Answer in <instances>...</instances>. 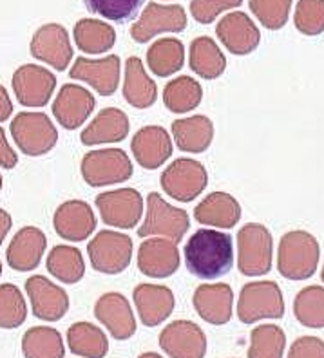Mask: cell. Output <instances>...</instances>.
Listing matches in <instances>:
<instances>
[{
  "instance_id": "6da1fadb",
  "label": "cell",
  "mask_w": 324,
  "mask_h": 358,
  "mask_svg": "<svg viewBox=\"0 0 324 358\" xmlns=\"http://www.w3.org/2000/svg\"><path fill=\"white\" fill-rule=\"evenodd\" d=\"M185 264L194 277L214 280L227 275L234 266L232 236L223 231L202 228L185 245Z\"/></svg>"
},
{
  "instance_id": "7a4b0ae2",
  "label": "cell",
  "mask_w": 324,
  "mask_h": 358,
  "mask_svg": "<svg viewBox=\"0 0 324 358\" xmlns=\"http://www.w3.org/2000/svg\"><path fill=\"white\" fill-rule=\"evenodd\" d=\"M321 259L317 239L304 230H292L281 237L277 248V271L288 280L314 277Z\"/></svg>"
},
{
  "instance_id": "3957f363",
  "label": "cell",
  "mask_w": 324,
  "mask_h": 358,
  "mask_svg": "<svg viewBox=\"0 0 324 358\" xmlns=\"http://www.w3.org/2000/svg\"><path fill=\"white\" fill-rule=\"evenodd\" d=\"M285 299L279 284L274 280H254L245 284L237 299V319L243 324H255L265 319H283Z\"/></svg>"
},
{
  "instance_id": "277c9868",
  "label": "cell",
  "mask_w": 324,
  "mask_h": 358,
  "mask_svg": "<svg viewBox=\"0 0 324 358\" xmlns=\"http://www.w3.org/2000/svg\"><path fill=\"white\" fill-rule=\"evenodd\" d=\"M274 239L265 224L248 223L237 231V268L245 277L267 275L272 270Z\"/></svg>"
},
{
  "instance_id": "5b68a950",
  "label": "cell",
  "mask_w": 324,
  "mask_h": 358,
  "mask_svg": "<svg viewBox=\"0 0 324 358\" xmlns=\"http://www.w3.org/2000/svg\"><path fill=\"white\" fill-rule=\"evenodd\" d=\"M9 131L20 152L31 157L44 156L55 149L58 141L57 127L44 113H18L9 125Z\"/></svg>"
},
{
  "instance_id": "8992f818",
  "label": "cell",
  "mask_w": 324,
  "mask_h": 358,
  "mask_svg": "<svg viewBox=\"0 0 324 358\" xmlns=\"http://www.w3.org/2000/svg\"><path fill=\"white\" fill-rule=\"evenodd\" d=\"M83 181L92 188L118 185L132 178V163L122 149L91 150L82 157L80 165Z\"/></svg>"
},
{
  "instance_id": "52a82bcc",
  "label": "cell",
  "mask_w": 324,
  "mask_h": 358,
  "mask_svg": "<svg viewBox=\"0 0 324 358\" xmlns=\"http://www.w3.org/2000/svg\"><path fill=\"white\" fill-rule=\"evenodd\" d=\"M190 228V217L183 208H176L167 203L160 194L150 192L147 197V215L138 237L162 236L174 243H180Z\"/></svg>"
},
{
  "instance_id": "ba28073f",
  "label": "cell",
  "mask_w": 324,
  "mask_h": 358,
  "mask_svg": "<svg viewBox=\"0 0 324 358\" xmlns=\"http://www.w3.org/2000/svg\"><path fill=\"white\" fill-rule=\"evenodd\" d=\"M87 255L97 271L118 275L131 264L132 239L120 231L101 230L87 245Z\"/></svg>"
},
{
  "instance_id": "9c48e42d",
  "label": "cell",
  "mask_w": 324,
  "mask_h": 358,
  "mask_svg": "<svg viewBox=\"0 0 324 358\" xmlns=\"http://www.w3.org/2000/svg\"><path fill=\"white\" fill-rule=\"evenodd\" d=\"M160 183L169 197L180 203H190L203 194L209 185V174L205 166L196 159L180 157L167 166Z\"/></svg>"
},
{
  "instance_id": "30bf717a",
  "label": "cell",
  "mask_w": 324,
  "mask_h": 358,
  "mask_svg": "<svg viewBox=\"0 0 324 358\" xmlns=\"http://www.w3.org/2000/svg\"><path fill=\"white\" fill-rule=\"evenodd\" d=\"M97 208L101 221L109 227L131 230L140 223L143 214V197L134 188H120L111 192L98 194Z\"/></svg>"
},
{
  "instance_id": "8fae6325",
  "label": "cell",
  "mask_w": 324,
  "mask_h": 358,
  "mask_svg": "<svg viewBox=\"0 0 324 358\" xmlns=\"http://www.w3.org/2000/svg\"><path fill=\"white\" fill-rule=\"evenodd\" d=\"M187 27V13L181 6H163L150 2L140 18L132 24L131 38L136 44H147L162 33H181Z\"/></svg>"
},
{
  "instance_id": "7c38bea8",
  "label": "cell",
  "mask_w": 324,
  "mask_h": 358,
  "mask_svg": "<svg viewBox=\"0 0 324 358\" xmlns=\"http://www.w3.org/2000/svg\"><path fill=\"white\" fill-rule=\"evenodd\" d=\"M11 85L22 107H45L57 89V76L45 67L26 64L15 71Z\"/></svg>"
},
{
  "instance_id": "4fadbf2b",
  "label": "cell",
  "mask_w": 324,
  "mask_h": 358,
  "mask_svg": "<svg viewBox=\"0 0 324 358\" xmlns=\"http://www.w3.org/2000/svg\"><path fill=\"white\" fill-rule=\"evenodd\" d=\"M160 348L171 358H205L206 335L192 320H174L160 333Z\"/></svg>"
},
{
  "instance_id": "5bb4252c",
  "label": "cell",
  "mask_w": 324,
  "mask_h": 358,
  "mask_svg": "<svg viewBox=\"0 0 324 358\" xmlns=\"http://www.w3.org/2000/svg\"><path fill=\"white\" fill-rule=\"evenodd\" d=\"M31 57L49 64L57 71H66L73 60L69 33L60 24H45L35 31L29 44Z\"/></svg>"
},
{
  "instance_id": "9a60e30c",
  "label": "cell",
  "mask_w": 324,
  "mask_h": 358,
  "mask_svg": "<svg viewBox=\"0 0 324 358\" xmlns=\"http://www.w3.org/2000/svg\"><path fill=\"white\" fill-rule=\"evenodd\" d=\"M26 293L29 297L31 310L38 320L58 322L69 310V297L53 280L44 275H33L26 280Z\"/></svg>"
},
{
  "instance_id": "2e32d148",
  "label": "cell",
  "mask_w": 324,
  "mask_h": 358,
  "mask_svg": "<svg viewBox=\"0 0 324 358\" xmlns=\"http://www.w3.org/2000/svg\"><path fill=\"white\" fill-rule=\"evenodd\" d=\"M120 71L122 64L116 55H109L100 60L80 57L71 67L69 76L91 85L101 96H113L120 85Z\"/></svg>"
},
{
  "instance_id": "e0dca14e",
  "label": "cell",
  "mask_w": 324,
  "mask_h": 358,
  "mask_svg": "<svg viewBox=\"0 0 324 358\" xmlns=\"http://www.w3.org/2000/svg\"><path fill=\"white\" fill-rule=\"evenodd\" d=\"M180 268L178 243L165 237L145 239L138 250V270L150 279H165Z\"/></svg>"
},
{
  "instance_id": "ac0fdd59",
  "label": "cell",
  "mask_w": 324,
  "mask_h": 358,
  "mask_svg": "<svg viewBox=\"0 0 324 358\" xmlns=\"http://www.w3.org/2000/svg\"><path fill=\"white\" fill-rule=\"evenodd\" d=\"M219 42L237 57L254 52L261 44V33L254 20L243 11L225 15L216 26Z\"/></svg>"
},
{
  "instance_id": "d6986e66",
  "label": "cell",
  "mask_w": 324,
  "mask_h": 358,
  "mask_svg": "<svg viewBox=\"0 0 324 358\" xmlns=\"http://www.w3.org/2000/svg\"><path fill=\"white\" fill-rule=\"evenodd\" d=\"M94 96L87 89L76 83L62 85L57 100L53 101V116L66 131H76L87 122L94 110Z\"/></svg>"
},
{
  "instance_id": "ffe728a7",
  "label": "cell",
  "mask_w": 324,
  "mask_h": 358,
  "mask_svg": "<svg viewBox=\"0 0 324 358\" xmlns=\"http://www.w3.org/2000/svg\"><path fill=\"white\" fill-rule=\"evenodd\" d=\"M132 301L141 324L147 328H156L165 322L176 306L174 293L163 284H138L132 292Z\"/></svg>"
},
{
  "instance_id": "44dd1931",
  "label": "cell",
  "mask_w": 324,
  "mask_h": 358,
  "mask_svg": "<svg viewBox=\"0 0 324 358\" xmlns=\"http://www.w3.org/2000/svg\"><path fill=\"white\" fill-rule=\"evenodd\" d=\"M55 231L62 239L80 243L92 236L97 230V215L91 205L82 199H71L62 203L53 215Z\"/></svg>"
},
{
  "instance_id": "7402d4cb",
  "label": "cell",
  "mask_w": 324,
  "mask_h": 358,
  "mask_svg": "<svg viewBox=\"0 0 324 358\" xmlns=\"http://www.w3.org/2000/svg\"><path fill=\"white\" fill-rule=\"evenodd\" d=\"M94 317L116 341H129L136 333L134 311L122 293L101 295L94 304Z\"/></svg>"
},
{
  "instance_id": "603a6c76",
  "label": "cell",
  "mask_w": 324,
  "mask_h": 358,
  "mask_svg": "<svg viewBox=\"0 0 324 358\" xmlns=\"http://www.w3.org/2000/svg\"><path fill=\"white\" fill-rule=\"evenodd\" d=\"M192 304L196 313L212 326H225L234 313V292L225 282L202 284L194 292Z\"/></svg>"
},
{
  "instance_id": "cb8c5ba5",
  "label": "cell",
  "mask_w": 324,
  "mask_h": 358,
  "mask_svg": "<svg viewBox=\"0 0 324 358\" xmlns=\"http://www.w3.org/2000/svg\"><path fill=\"white\" fill-rule=\"evenodd\" d=\"M131 150L138 165L156 171L172 156L171 136L160 125H147L132 136Z\"/></svg>"
},
{
  "instance_id": "d4e9b609",
  "label": "cell",
  "mask_w": 324,
  "mask_h": 358,
  "mask_svg": "<svg viewBox=\"0 0 324 358\" xmlns=\"http://www.w3.org/2000/svg\"><path fill=\"white\" fill-rule=\"evenodd\" d=\"M48 248V237L40 228L24 227L6 250V261L15 271H31L40 264Z\"/></svg>"
},
{
  "instance_id": "484cf974",
  "label": "cell",
  "mask_w": 324,
  "mask_h": 358,
  "mask_svg": "<svg viewBox=\"0 0 324 358\" xmlns=\"http://www.w3.org/2000/svg\"><path fill=\"white\" fill-rule=\"evenodd\" d=\"M131 123L129 116L122 109L107 107L97 114V118L89 123L80 134V141L87 147L101 143H118L129 136Z\"/></svg>"
},
{
  "instance_id": "4316f807",
  "label": "cell",
  "mask_w": 324,
  "mask_h": 358,
  "mask_svg": "<svg viewBox=\"0 0 324 358\" xmlns=\"http://www.w3.org/2000/svg\"><path fill=\"white\" fill-rule=\"evenodd\" d=\"M194 219L206 227L230 230L241 219V205L230 194L212 192L194 208Z\"/></svg>"
},
{
  "instance_id": "83f0119b",
  "label": "cell",
  "mask_w": 324,
  "mask_h": 358,
  "mask_svg": "<svg viewBox=\"0 0 324 358\" xmlns=\"http://www.w3.org/2000/svg\"><path fill=\"white\" fill-rule=\"evenodd\" d=\"M123 98L134 109H149L158 100V85L145 73V67L138 57L125 62Z\"/></svg>"
},
{
  "instance_id": "f1b7e54d",
  "label": "cell",
  "mask_w": 324,
  "mask_h": 358,
  "mask_svg": "<svg viewBox=\"0 0 324 358\" xmlns=\"http://www.w3.org/2000/svg\"><path fill=\"white\" fill-rule=\"evenodd\" d=\"M171 129L178 149L183 150V152H205L212 145V140H214V123L203 114L176 120V122H172Z\"/></svg>"
},
{
  "instance_id": "f546056e",
  "label": "cell",
  "mask_w": 324,
  "mask_h": 358,
  "mask_svg": "<svg viewBox=\"0 0 324 358\" xmlns=\"http://www.w3.org/2000/svg\"><path fill=\"white\" fill-rule=\"evenodd\" d=\"M190 69L205 80H216L227 69V58L211 36H197L190 44Z\"/></svg>"
},
{
  "instance_id": "4dcf8cb0",
  "label": "cell",
  "mask_w": 324,
  "mask_h": 358,
  "mask_svg": "<svg viewBox=\"0 0 324 358\" xmlns=\"http://www.w3.org/2000/svg\"><path fill=\"white\" fill-rule=\"evenodd\" d=\"M185 64L183 42L174 36L156 40L147 51V66L160 78L176 75Z\"/></svg>"
},
{
  "instance_id": "1f68e13d",
  "label": "cell",
  "mask_w": 324,
  "mask_h": 358,
  "mask_svg": "<svg viewBox=\"0 0 324 358\" xmlns=\"http://www.w3.org/2000/svg\"><path fill=\"white\" fill-rule=\"evenodd\" d=\"M71 353L82 358H104L109 351V341L104 329L91 322H76L67 329Z\"/></svg>"
},
{
  "instance_id": "d6a6232c",
  "label": "cell",
  "mask_w": 324,
  "mask_h": 358,
  "mask_svg": "<svg viewBox=\"0 0 324 358\" xmlns=\"http://www.w3.org/2000/svg\"><path fill=\"white\" fill-rule=\"evenodd\" d=\"M75 42L80 51L89 55H101L114 48L116 44V31L113 26L94 18H82L75 26Z\"/></svg>"
},
{
  "instance_id": "836d02e7",
  "label": "cell",
  "mask_w": 324,
  "mask_h": 358,
  "mask_svg": "<svg viewBox=\"0 0 324 358\" xmlns=\"http://www.w3.org/2000/svg\"><path fill=\"white\" fill-rule=\"evenodd\" d=\"M45 268L51 275L64 284H76L85 275V262L78 248L57 245L48 255Z\"/></svg>"
},
{
  "instance_id": "e575fe53",
  "label": "cell",
  "mask_w": 324,
  "mask_h": 358,
  "mask_svg": "<svg viewBox=\"0 0 324 358\" xmlns=\"http://www.w3.org/2000/svg\"><path fill=\"white\" fill-rule=\"evenodd\" d=\"M203 100V87L190 76L172 78L163 89V103L171 113L185 114L199 107Z\"/></svg>"
},
{
  "instance_id": "d590c367",
  "label": "cell",
  "mask_w": 324,
  "mask_h": 358,
  "mask_svg": "<svg viewBox=\"0 0 324 358\" xmlns=\"http://www.w3.org/2000/svg\"><path fill=\"white\" fill-rule=\"evenodd\" d=\"M22 355L24 358H64V338L49 326L29 328L22 336Z\"/></svg>"
},
{
  "instance_id": "8d00e7d4",
  "label": "cell",
  "mask_w": 324,
  "mask_h": 358,
  "mask_svg": "<svg viewBox=\"0 0 324 358\" xmlns=\"http://www.w3.org/2000/svg\"><path fill=\"white\" fill-rule=\"evenodd\" d=\"M286 335L277 324H259L250 333L248 358H283Z\"/></svg>"
},
{
  "instance_id": "74e56055",
  "label": "cell",
  "mask_w": 324,
  "mask_h": 358,
  "mask_svg": "<svg viewBox=\"0 0 324 358\" xmlns=\"http://www.w3.org/2000/svg\"><path fill=\"white\" fill-rule=\"evenodd\" d=\"M294 315L304 328H324V288L323 286H307L295 295Z\"/></svg>"
},
{
  "instance_id": "f35d334b",
  "label": "cell",
  "mask_w": 324,
  "mask_h": 358,
  "mask_svg": "<svg viewBox=\"0 0 324 358\" xmlns=\"http://www.w3.org/2000/svg\"><path fill=\"white\" fill-rule=\"evenodd\" d=\"M27 319V304L15 284H0V328L17 329Z\"/></svg>"
},
{
  "instance_id": "ab89813d",
  "label": "cell",
  "mask_w": 324,
  "mask_h": 358,
  "mask_svg": "<svg viewBox=\"0 0 324 358\" xmlns=\"http://www.w3.org/2000/svg\"><path fill=\"white\" fill-rule=\"evenodd\" d=\"M292 2L294 0H248V8L261 26L277 31L288 22Z\"/></svg>"
},
{
  "instance_id": "60d3db41",
  "label": "cell",
  "mask_w": 324,
  "mask_h": 358,
  "mask_svg": "<svg viewBox=\"0 0 324 358\" xmlns=\"http://www.w3.org/2000/svg\"><path fill=\"white\" fill-rule=\"evenodd\" d=\"M143 2L145 0H83V4L91 13H97L118 24L132 20Z\"/></svg>"
},
{
  "instance_id": "b9f144b4",
  "label": "cell",
  "mask_w": 324,
  "mask_h": 358,
  "mask_svg": "<svg viewBox=\"0 0 324 358\" xmlns=\"http://www.w3.org/2000/svg\"><path fill=\"white\" fill-rule=\"evenodd\" d=\"M295 29L307 36L324 33V0H299L294 15Z\"/></svg>"
},
{
  "instance_id": "7bdbcfd3",
  "label": "cell",
  "mask_w": 324,
  "mask_h": 358,
  "mask_svg": "<svg viewBox=\"0 0 324 358\" xmlns=\"http://www.w3.org/2000/svg\"><path fill=\"white\" fill-rule=\"evenodd\" d=\"M243 0H190V13L203 26L212 24L219 15L241 6Z\"/></svg>"
},
{
  "instance_id": "ee69618b",
  "label": "cell",
  "mask_w": 324,
  "mask_h": 358,
  "mask_svg": "<svg viewBox=\"0 0 324 358\" xmlns=\"http://www.w3.org/2000/svg\"><path fill=\"white\" fill-rule=\"evenodd\" d=\"M286 358H324V341L319 336H301L290 345Z\"/></svg>"
},
{
  "instance_id": "f6af8a7d",
  "label": "cell",
  "mask_w": 324,
  "mask_h": 358,
  "mask_svg": "<svg viewBox=\"0 0 324 358\" xmlns=\"http://www.w3.org/2000/svg\"><path fill=\"white\" fill-rule=\"evenodd\" d=\"M18 163V156L13 150V147L9 145L8 138H6L4 129L0 127V166L2 169H15Z\"/></svg>"
},
{
  "instance_id": "bcb514c9",
  "label": "cell",
  "mask_w": 324,
  "mask_h": 358,
  "mask_svg": "<svg viewBox=\"0 0 324 358\" xmlns=\"http://www.w3.org/2000/svg\"><path fill=\"white\" fill-rule=\"evenodd\" d=\"M13 114V101L9 98V92L6 87L0 83V123L9 120V116Z\"/></svg>"
},
{
  "instance_id": "7dc6e473",
  "label": "cell",
  "mask_w": 324,
  "mask_h": 358,
  "mask_svg": "<svg viewBox=\"0 0 324 358\" xmlns=\"http://www.w3.org/2000/svg\"><path fill=\"white\" fill-rule=\"evenodd\" d=\"M11 227H13V219H11L9 212H6L4 208H0V246L4 243L6 236L9 234Z\"/></svg>"
},
{
  "instance_id": "c3c4849f",
  "label": "cell",
  "mask_w": 324,
  "mask_h": 358,
  "mask_svg": "<svg viewBox=\"0 0 324 358\" xmlns=\"http://www.w3.org/2000/svg\"><path fill=\"white\" fill-rule=\"evenodd\" d=\"M138 358H163V357H162V355L153 353V351H150V353H141Z\"/></svg>"
},
{
  "instance_id": "681fc988",
  "label": "cell",
  "mask_w": 324,
  "mask_h": 358,
  "mask_svg": "<svg viewBox=\"0 0 324 358\" xmlns=\"http://www.w3.org/2000/svg\"><path fill=\"white\" fill-rule=\"evenodd\" d=\"M2 185H4V179H2V174H0V192H2Z\"/></svg>"
},
{
  "instance_id": "f907efd6",
  "label": "cell",
  "mask_w": 324,
  "mask_h": 358,
  "mask_svg": "<svg viewBox=\"0 0 324 358\" xmlns=\"http://www.w3.org/2000/svg\"><path fill=\"white\" fill-rule=\"evenodd\" d=\"M321 279H323V282H324V266H323V271H321Z\"/></svg>"
},
{
  "instance_id": "816d5d0a",
  "label": "cell",
  "mask_w": 324,
  "mask_h": 358,
  "mask_svg": "<svg viewBox=\"0 0 324 358\" xmlns=\"http://www.w3.org/2000/svg\"><path fill=\"white\" fill-rule=\"evenodd\" d=\"M0 277H2V261H0Z\"/></svg>"
}]
</instances>
